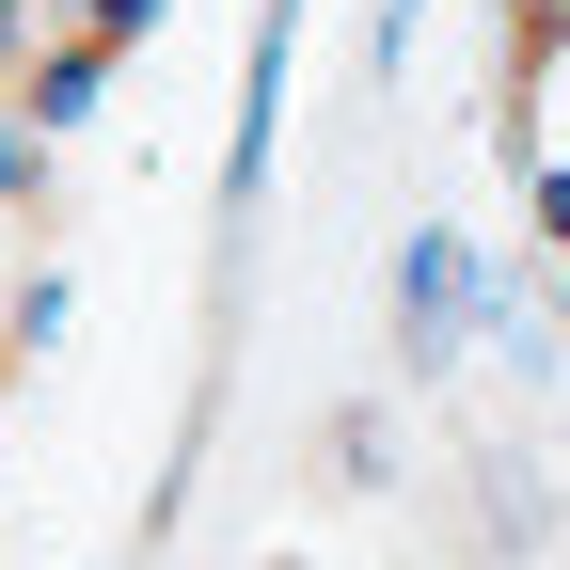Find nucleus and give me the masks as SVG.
<instances>
[{
  "instance_id": "nucleus-1",
  "label": "nucleus",
  "mask_w": 570,
  "mask_h": 570,
  "mask_svg": "<svg viewBox=\"0 0 570 570\" xmlns=\"http://www.w3.org/2000/svg\"><path fill=\"white\" fill-rule=\"evenodd\" d=\"M460 302H475V269L428 238V254H412V333H460Z\"/></svg>"
}]
</instances>
